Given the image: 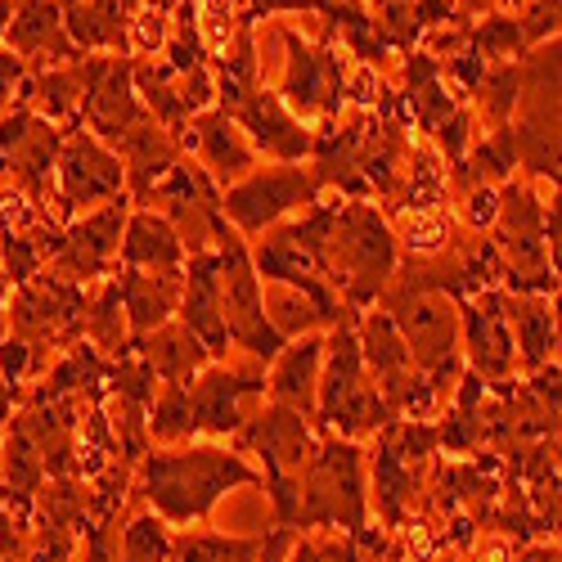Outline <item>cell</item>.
<instances>
[{"label":"cell","mask_w":562,"mask_h":562,"mask_svg":"<svg viewBox=\"0 0 562 562\" xmlns=\"http://www.w3.org/2000/svg\"><path fill=\"white\" fill-rule=\"evenodd\" d=\"M261 473L239 454L221 446H176L154 450L139 468V491L154 504V513L171 527L207 522L216 499L234 486H257Z\"/></svg>","instance_id":"6da1fadb"},{"label":"cell","mask_w":562,"mask_h":562,"mask_svg":"<svg viewBox=\"0 0 562 562\" xmlns=\"http://www.w3.org/2000/svg\"><path fill=\"white\" fill-rule=\"evenodd\" d=\"M315 266L342 297V306L360 311L387 289L396 270V239L369 203H329L324 234L315 244Z\"/></svg>","instance_id":"7a4b0ae2"},{"label":"cell","mask_w":562,"mask_h":562,"mask_svg":"<svg viewBox=\"0 0 562 562\" xmlns=\"http://www.w3.org/2000/svg\"><path fill=\"white\" fill-rule=\"evenodd\" d=\"M315 418L334 428L342 441H356L373 428H392L396 418L383 405L379 387L369 383L360 338H356V315L338 319L319 360V387H315Z\"/></svg>","instance_id":"3957f363"},{"label":"cell","mask_w":562,"mask_h":562,"mask_svg":"<svg viewBox=\"0 0 562 562\" xmlns=\"http://www.w3.org/2000/svg\"><path fill=\"white\" fill-rule=\"evenodd\" d=\"M212 239H216V261H221V311H225V329L229 342L244 347L252 360H274L284 351V334L270 324L266 311V293H261V274L252 266V252L244 244V234L234 229L225 216H216L212 225Z\"/></svg>","instance_id":"277c9868"},{"label":"cell","mask_w":562,"mask_h":562,"mask_svg":"<svg viewBox=\"0 0 562 562\" xmlns=\"http://www.w3.org/2000/svg\"><path fill=\"white\" fill-rule=\"evenodd\" d=\"M383 315L396 324V334L414 360V369L441 392L450 387L446 379L459 373V315H454V302L446 293H432V289H414V284H401L396 289H383Z\"/></svg>","instance_id":"5b68a950"},{"label":"cell","mask_w":562,"mask_h":562,"mask_svg":"<svg viewBox=\"0 0 562 562\" xmlns=\"http://www.w3.org/2000/svg\"><path fill=\"white\" fill-rule=\"evenodd\" d=\"M293 527H364V463L356 441H319L297 477V518Z\"/></svg>","instance_id":"8992f818"},{"label":"cell","mask_w":562,"mask_h":562,"mask_svg":"<svg viewBox=\"0 0 562 562\" xmlns=\"http://www.w3.org/2000/svg\"><path fill=\"white\" fill-rule=\"evenodd\" d=\"M239 437L244 450L261 454L266 463V491L274 499V513H279V522L293 527L297 518V477H302V468L306 459L315 454V437H311V424L297 414V409H284V405H261L248 414V424L234 432Z\"/></svg>","instance_id":"52a82bcc"},{"label":"cell","mask_w":562,"mask_h":562,"mask_svg":"<svg viewBox=\"0 0 562 562\" xmlns=\"http://www.w3.org/2000/svg\"><path fill=\"white\" fill-rule=\"evenodd\" d=\"M319 176L297 162H279L266 171H248L244 180H234L221 194V216L239 229V234H261L279 216H289L293 207L319 203Z\"/></svg>","instance_id":"ba28073f"},{"label":"cell","mask_w":562,"mask_h":562,"mask_svg":"<svg viewBox=\"0 0 562 562\" xmlns=\"http://www.w3.org/2000/svg\"><path fill=\"white\" fill-rule=\"evenodd\" d=\"M284 45H289V72H284V86H279L284 109L302 126L315 117H334L347 100V77H351L342 45H334V41L311 45L293 27H284Z\"/></svg>","instance_id":"9c48e42d"},{"label":"cell","mask_w":562,"mask_h":562,"mask_svg":"<svg viewBox=\"0 0 562 562\" xmlns=\"http://www.w3.org/2000/svg\"><path fill=\"white\" fill-rule=\"evenodd\" d=\"M77 81H81V104H77V113L90 122L95 139H117L122 131H131V126L145 122V104L135 100L131 59H126V55L77 59Z\"/></svg>","instance_id":"30bf717a"},{"label":"cell","mask_w":562,"mask_h":562,"mask_svg":"<svg viewBox=\"0 0 562 562\" xmlns=\"http://www.w3.org/2000/svg\"><path fill=\"white\" fill-rule=\"evenodd\" d=\"M55 184H59V203H64V212H77V207H90V203L126 199V171H122V158L104 145V139L86 135V131H77L68 145L59 149Z\"/></svg>","instance_id":"8fae6325"},{"label":"cell","mask_w":562,"mask_h":562,"mask_svg":"<svg viewBox=\"0 0 562 562\" xmlns=\"http://www.w3.org/2000/svg\"><path fill=\"white\" fill-rule=\"evenodd\" d=\"M190 409L199 432H216L229 437L248 424V405L266 396V373L261 369H229L221 360H212L203 373L190 379Z\"/></svg>","instance_id":"7c38bea8"},{"label":"cell","mask_w":562,"mask_h":562,"mask_svg":"<svg viewBox=\"0 0 562 562\" xmlns=\"http://www.w3.org/2000/svg\"><path fill=\"white\" fill-rule=\"evenodd\" d=\"M86 293L64 274H45V279H27L19 289L10 315H14V334L27 338L32 347L41 342H64L81 329L86 319Z\"/></svg>","instance_id":"4fadbf2b"},{"label":"cell","mask_w":562,"mask_h":562,"mask_svg":"<svg viewBox=\"0 0 562 562\" xmlns=\"http://www.w3.org/2000/svg\"><path fill=\"white\" fill-rule=\"evenodd\" d=\"M180 324L190 329L212 360L229 356V329H225V311H221V261L216 252H194L184 261L180 279Z\"/></svg>","instance_id":"5bb4252c"},{"label":"cell","mask_w":562,"mask_h":562,"mask_svg":"<svg viewBox=\"0 0 562 562\" xmlns=\"http://www.w3.org/2000/svg\"><path fill=\"white\" fill-rule=\"evenodd\" d=\"M5 41H10V50L36 72L86 59L64 32V5L59 0H19L14 14H10V27H5Z\"/></svg>","instance_id":"9a60e30c"},{"label":"cell","mask_w":562,"mask_h":562,"mask_svg":"<svg viewBox=\"0 0 562 562\" xmlns=\"http://www.w3.org/2000/svg\"><path fill=\"white\" fill-rule=\"evenodd\" d=\"M463 311V342H468V364L482 383H499L513 369V334L504 319V293L499 289H482L473 297H459Z\"/></svg>","instance_id":"2e32d148"},{"label":"cell","mask_w":562,"mask_h":562,"mask_svg":"<svg viewBox=\"0 0 562 562\" xmlns=\"http://www.w3.org/2000/svg\"><path fill=\"white\" fill-rule=\"evenodd\" d=\"M122 225H126V199L104 203L100 212H86L77 225L64 229V244L55 252V274L64 279H95L109 270L122 244Z\"/></svg>","instance_id":"e0dca14e"},{"label":"cell","mask_w":562,"mask_h":562,"mask_svg":"<svg viewBox=\"0 0 562 562\" xmlns=\"http://www.w3.org/2000/svg\"><path fill=\"white\" fill-rule=\"evenodd\" d=\"M229 122L248 135L252 149H261V154H270L279 162H302L315 149V135L284 109V100H279L274 90H261V86L229 113Z\"/></svg>","instance_id":"ac0fdd59"},{"label":"cell","mask_w":562,"mask_h":562,"mask_svg":"<svg viewBox=\"0 0 562 562\" xmlns=\"http://www.w3.org/2000/svg\"><path fill=\"white\" fill-rule=\"evenodd\" d=\"M180 139H184V149H199V158L207 167V180L225 184V190L234 180H244L248 171H257V149L248 145V135L229 122V113H221V109L199 113L190 126H184Z\"/></svg>","instance_id":"d6986e66"},{"label":"cell","mask_w":562,"mask_h":562,"mask_svg":"<svg viewBox=\"0 0 562 562\" xmlns=\"http://www.w3.org/2000/svg\"><path fill=\"white\" fill-rule=\"evenodd\" d=\"M64 32L81 55H126V23L139 0H59Z\"/></svg>","instance_id":"ffe728a7"},{"label":"cell","mask_w":562,"mask_h":562,"mask_svg":"<svg viewBox=\"0 0 562 562\" xmlns=\"http://www.w3.org/2000/svg\"><path fill=\"white\" fill-rule=\"evenodd\" d=\"M180 279L184 270L167 274V270H126L117 274V297H122V315L131 324L135 338H149L158 324H167L180 306Z\"/></svg>","instance_id":"44dd1931"},{"label":"cell","mask_w":562,"mask_h":562,"mask_svg":"<svg viewBox=\"0 0 562 562\" xmlns=\"http://www.w3.org/2000/svg\"><path fill=\"white\" fill-rule=\"evenodd\" d=\"M319 360H324V342L319 338H293L284 342V351L274 356V369L266 379L270 405L297 409L302 418H315V387H319Z\"/></svg>","instance_id":"7402d4cb"},{"label":"cell","mask_w":562,"mask_h":562,"mask_svg":"<svg viewBox=\"0 0 562 562\" xmlns=\"http://www.w3.org/2000/svg\"><path fill=\"white\" fill-rule=\"evenodd\" d=\"M504 319L513 334V356H522V364L536 373L558 356V315L549 297L540 293H504Z\"/></svg>","instance_id":"603a6c76"},{"label":"cell","mask_w":562,"mask_h":562,"mask_svg":"<svg viewBox=\"0 0 562 562\" xmlns=\"http://www.w3.org/2000/svg\"><path fill=\"white\" fill-rule=\"evenodd\" d=\"M117 257H122L126 270H167V274L184 270V244H180V234H176L171 221L158 216V212H135V216H126Z\"/></svg>","instance_id":"cb8c5ba5"},{"label":"cell","mask_w":562,"mask_h":562,"mask_svg":"<svg viewBox=\"0 0 562 562\" xmlns=\"http://www.w3.org/2000/svg\"><path fill=\"white\" fill-rule=\"evenodd\" d=\"M139 360L154 369V379H162L171 387H190L194 373H203L212 364L203 342L184 329L180 319H167V324H158L149 338H139Z\"/></svg>","instance_id":"d4e9b609"},{"label":"cell","mask_w":562,"mask_h":562,"mask_svg":"<svg viewBox=\"0 0 562 562\" xmlns=\"http://www.w3.org/2000/svg\"><path fill=\"white\" fill-rule=\"evenodd\" d=\"M149 437L162 441V446H176V441L199 437L194 409H190V392L171 387V383H167L162 392H154V401H149Z\"/></svg>","instance_id":"484cf974"},{"label":"cell","mask_w":562,"mask_h":562,"mask_svg":"<svg viewBox=\"0 0 562 562\" xmlns=\"http://www.w3.org/2000/svg\"><path fill=\"white\" fill-rule=\"evenodd\" d=\"M244 23H248L244 0H194V27H199L207 59H221Z\"/></svg>","instance_id":"4316f807"},{"label":"cell","mask_w":562,"mask_h":562,"mask_svg":"<svg viewBox=\"0 0 562 562\" xmlns=\"http://www.w3.org/2000/svg\"><path fill=\"white\" fill-rule=\"evenodd\" d=\"M473 90H477V109H482L495 126H504L513 113H518V100H522V68H518V59L486 68Z\"/></svg>","instance_id":"83f0119b"},{"label":"cell","mask_w":562,"mask_h":562,"mask_svg":"<svg viewBox=\"0 0 562 562\" xmlns=\"http://www.w3.org/2000/svg\"><path fill=\"white\" fill-rule=\"evenodd\" d=\"M171 531L158 513H145L122 531V553L117 562H171Z\"/></svg>","instance_id":"f1b7e54d"},{"label":"cell","mask_w":562,"mask_h":562,"mask_svg":"<svg viewBox=\"0 0 562 562\" xmlns=\"http://www.w3.org/2000/svg\"><path fill=\"white\" fill-rule=\"evenodd\" d=\"M261 540H225V536H184L171 544V562H257Z\"/></svg>","instance_id":"f546056e"},{"label":"cell","mask_w":562,"mask_h":562,"mask_svg":"<svg viewBox=\"0 0 562 562\" xmlns=\"http://www.w3.org/2000/svg\"><path fill=\"white\" fill-rule=\"evenodd\" d=\"M81 329H86V338H95L104 351H126V315H122L117 284H109L95 306H86Z\"/></svg>","instance_id":"4dcf8cb0"},{"label":"cell","mask_w":562,"mask_h":562,"mask_svg":"<svg viewBox=\"0 0 562 562\" xmlns=\"http://www.w3.org/2000/svg\"><path fill=\"white\" fill-rule=\"evenodd\" d=\"M167 36H171V14L139 5L126 23V55H158L167 50Z\"/></svg>","instance_id":"1f68e13d"},{"label":"cell","mask_w":562,"mask_h":562,"mask_svg":"<svg viewBox=\"0 0 562 562\" xmlns=\"http://www.w3.org/2000/svg\"><path fill=\"white\" fill-rule=\"evenodd\" d=\"M401 234H405L409 252L428 257V252H441V248H446V239H450V221H446L441 212H409V216L401 221Z\"/></svg>","instance_id":"d6a6232c"},{"label":"cell","mask_w":562,"mask_h":562,"mask_svg":"<svg viewBox=\"0 0 562 562\" xmlns=\"http://www.w3.org/2000/svg\"><path fill=\"white\" fill-rule=\"evenodd\" d=\"M558 10H562V0H531V5H522V41H527V50L531 45H544L558 36Z\"/></svg>","instance_id":"836d02e7"},{"label":"cell","mask_w":562,"mask_h":562,"mask_svg":"<svg viewBox=\"0 0 562 562\" xmlns=\"http://www.w3.org/2000/svg\"><path fill=\"white\" fill-rule=\"evenodd\" d=\"M437 145H441V154L459 167V162L468 158V149H473V113H468V109H454V113L437 126Z\"/></svg>","instance_id":"e575fe53"},{"label":"cell","mask_w":562,"mask_h":562,"mask_svg":"<svg viewBox=\"0 0 562 562\" xmlns=\"http://www.w3.org/2000/svg\"><path fill=\"white\" fill-rule=\"evenodd\" d=\"M32 369H36V347L27 338H5L0 342V379H5L10 387H19Z\"/></svg>","instance_id":"d590c367"},{"label":"cell","mask_w":562,"mask_h":562,"mask_svg":"<svg viewBox=\"0 0 562 562\" xmlns=\"http://www.w3.org/2000/svg\"><path fill=\"white\" fill-rule=\"evenodd\" d=\"M32 109L23 104L19 113H10V117H0V171H10V162H14V154H19V145L27 139V131H32Z\"/></svg>","instance_id":"8d00e7d4"},{"label":"cell","mask_w":562,"mask_h":562,"mask_svg":"<svg viewBox=\"0 0 562 562\" xmlns=\"http://www.w3.org/2000/svg\"><path fill=\"white\" fill-rule=\"evenodd\" d=\"M495 216H499V190H491V184H473V190H468V221L482 229V225H495Z\"/></svg>","instance_id":"74e56055"},{"label":"cell","mask_w":562,"mask_h":562,"mask_svg":"<svg viewBox=\"0 0 562 562\" xmlns=\"http://www.w3.org/2000/svg\"><path fill=\"white\" fill-rule=\"evenodd\" d=\"M248 23H257L261 14H284V10H319V0H248Z\"/></svg>","instance_id":"f35d334b"},{"label":"cell","mask_w":562,"mask_h":562,"mask_svg":"<svg viewBox=\"0 0 562 562\" xmlns=\"http://www.w3.org/2000/svg\"><path fill=\"white\" fill-rule=\"evenodd\" d=\"M10 14H14V0H0V36L10 27Z\"/></svg>","instance_id":"ab89813d"},{"label":"cell","mask_w":562,"mask_h":562,"mask_svg":"<svg viewBox=\"0 0 562 562\" xmlns=\"http://www.w3.org/2000/svg\"><path fill=\"white\" fill-rule=\"evenodd\" d=\"M139 5H149V10H167V14H171V0H139Z\"/></svg>","instance_id":"60d3db41"},{"label":"cell","mask_w":562,"mask_h":562,"mask_svg":"<svg viewBox=\"0 0 562 562\" xmlns=\"http://www.w3.org/2000/svg\"><path fill=\"white\" fill-rule=\"evenodd\" d=\"M527 562H558V549H553V553H549V549H544V553H531Z\"/></svg>","instance_id":"b9f144b4"},{"label":"cell","mask_w":562,"mask_h":562,"mask_svg":"<svg viewBox=\"0 0 562 562\" xmlns=\"http://www.w3.org/2000/svg\"><path fill=\"white\" fill-rule=\"evenodd\" d=\"M504 10H522V5H531V0H499Z\"/></svg>","instance_id":"7bdbcfd3"}]
</instances>
